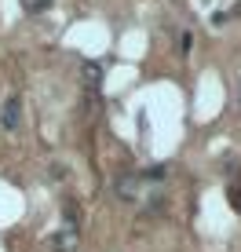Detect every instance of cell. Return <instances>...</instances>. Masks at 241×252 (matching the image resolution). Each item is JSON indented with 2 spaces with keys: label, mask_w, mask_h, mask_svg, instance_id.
Segmentation results:
<instances>
[{
  "label": "cell",
  "mask_w": 241,
  "mask_h": 252,
  "mask_svg": "<svg viewBox=\"0 0 241 252\" xmlns=\"http://www.w3.org/2000/svg\"><path fill=\"white\" fill-rule=\"evenodd\" d=\"M51 179H55V183H62V179H66V164H51Z\"/></svg>",
  "instance_id": "cell-13"
},
{
  "label": "cell",
  "mask_w": 241,
  "mask_h": 252,
  "mask_svg": "<svg viewBox=\"0 0 241 252\" xmlns=\"http://www.w3.org/2000/svg\"><path fill=\"white\" fill-rule=\"evenodd\" d=\"M223 168H227V176H230V179H234V183H241V164H238L234 158H230L227 164H223Z\"/></svg>",
  "instance_id": "cell-9"
},
{
  "label": "cell",
  "mask_w": 241,
  "mask_h": 252,
  "mask_svg": "<svg viewBox=\"0 0 241 252\" xmlns=\"http://www.w3.org/2000/svg\"><path fill=\"white\" fill-rule=\"evenodd\" d=\"M230 22V11H212V26H227Z\"/></svg>",
  "instance_id": "cell-12"
},
{
  "label": "cell",
  "mask_w": 241,
  "mask_h": 252,
  "mask_svg": "<svg viewBox=\"0 0 241 252\" xmlns=\"http://www.w3.org/2000/svg\"><path fill=\"white\" fill-rule=\"evenodd\" d=\"M165 208H168V197L165 194H150V197H146V205L139 208V216H161Z\"/></svg>",
  "instance_id": "cell-6"
},
{
  "label": "cell",
  "mask_w": 241,
  "mask_h": 252,
  "mask_svg": "<svg viewBox=\"0 0 241 252\" xmlns=\"http://www.w3.org/2000/svg\"><path fill=\"white\" fill-rule=\"evenodd\" d=\"M51 4H55V0H30V11H33V15H40V11H48Z\"/></svg>",
  "instance_id": "cell-11"
},
{
  "label": "cell",
  "mask_w": 241,
  "mask_h": 252,
  "mask_svg": "<svg viewBox=\"0 0 241 252\" xmlns=\"http://www.w3.org/2000/svg\"><path fill=\"white\" fill-rule=\"evenodd\" d=\"M81 77H84V88H88V92H99V84H102V63L84 59V63H81Z\"/></svg>",
  "instance_id": "cell-3"
},
{
  "label": "cell",
  "mask_w": 241,
  "mask_h": 252,
  "mask_svg": "<svg viewBox=\"0 0 241 252\" xmlns=\"http://www.w3.org/2000/svg\"><path fill=\"white\" fill-rule=\"evenodd\" d=\"M139 172H124V176L114 179V194L120 197V201H139Z\"/></svg>",
  "instance_id": "cell-2"
},
{
  "label": "cell",
  "mask_w": 241,
  "mask_h": 252,
  "mask_svg": "<svg viewBox=\"0 0 241 252\" xmlns=\"http://www.w3.org/2000/svg\"><path fill=\"white\" fill-rule=\"evenodd\" d=\"M230 205H234V212L241 216V183H234V187H230Z\"/></svg>",
  "instance_id": "cell-10"
},
{
  "label": "cell",
  "mask_w": 241,
  "mask_h": 252,
  "mask_svg": "<svg viewBox=\"0 0 241 252\" xmlns=\"http://www.w3.org/2000/svg\"><path fill=\"white\" fill-rule=\"evenodd\" d=\"M19 121H22V99H19V92H11L4 99V106H0V128H4V132H15Z\"/></svg>",
  "instance_id": "cell-1"
},
{
  "label": "cell",
  "mask_w": 241,
  "mask_h": 252,
  "mask_svg": "<svg viewBox=\"0 0 241 252\" xmlns=\"http://www.w3.org/2000/svg\"><path fill=\"white\" fill-rule=\"evenodd\" d=\"M168 179V164H150L139 172V183H165Z\"/></svg>",
  "instance_id": "cell-7"
},
{
  "label": "cell",
  "mask_w": 241,
  "mask_h": 252,
  "mask_svg": "<svg viewBox=\"0 0 241 252\" xmlns=\"http://www.w3.org/2000/svg\"><path fill=\"white\" fill-rule=\"evenodd\" d=\"M77 238H81V234H73V230H59L55 238H51V249H55V252H70V249H77Z\"/></svg>",
  "instance_id": "cell-5"
},
{
  "label": "cell",
  "mask_w": 241,
  "mask_h": 252,
  "mask_svg": "<svg viewBox=\"0 0 241 252\" xmlns=\"http://www.w3.org/2000/svg\"><path fill=\"white\" fill-rule=\"evenodd\" d=\"M190 48H194V33L183 30V33H179V55H190Z\"/></svg>",
  "instance_id": "cell-8"
},
{
  "label": "cell",
  "mask_w": 241,
  "mask_h": 252,
  "mask_svg": "<svg viewBox=\"0 0 241 252\" xmlns=\"http://www.w3.org/2000/svg\"><path fill=\"white\" fill-rule=\"evenodd\" d=\"M62 223H66L62 230L81 234V205H77V197H66V201H62Z\"/></svg>",
  "instance_id": "cell-4"
}]
</instances>
